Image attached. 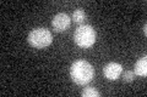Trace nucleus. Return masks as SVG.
Wrapping results in <instances>:
<instances>
[{
	"label": "nucleus",
	"instance_id": "f257e3e1",
	"mask_svg": "<svg viewBox=\"0 0 147 97\" xmlns=\"http://www.w3.org/2000/svg\"><path fill=\"white\" fill-rule=\"evenodd\" d=\"M70 75L74 82L77 85H86L93 79L94 68L92 64L84 59L75 61L70 67Z\"/></svg>",
	"mask_w": 147,
	"mask_h": 97
},
{
	"label": "nucleus",
	"instance_id": "f03ea898",
	"mask_svg": "<svg viewBox=\"0 0 147 97\" xmlns=\"http://www.w3.org/2000/svg\"><path fill=\"white\" fill-rule=\"evenodd\" d=\"M74 41L84 49H88L96 43V30L91 26H80L74 34Z\"/></svg>",
	"mask_w": 147,
	"mask_h": 97
},
{
	"label": "nucleus",
	"instance_id": "7ed1b4c3",
	"mask_svg": "<svg viewBox=\"0 0 147 97\" xmlns=\"http://www.w3.org/2000/svg\"><path fill=\"white\" fill-rule=\"evenodd\" d=\"M53 41V35L47 28H36L28 34V43L34 49H44Z\"/></svg>",
	"mask_w": 147,
	"mask_h": 97
},
{
	"label": "nucleus",
	"instance_id": "20e7f679",
	"mask_svg": "<svg viewBox=\"0 0 147 97\" xmlns=\"http://www.w3.org/2000/svg\"><path fill=\"white\" fill-rule=\"evenodd\" d=\"M70 23H71L70 17H69L66 13L60 12V13H57V15L53 17L52 26L57 32H65L69 27H70Z\"/></svg>",
	"mask_w": 147,
	"mask_h": 97
},
{
	"label": "nucleus",
	"instance_id": "39448f33",
	"mask_svg": "<svg viewBox=\"0 0 147 97\" xmlns=\"http://www.w3.org/2000/svg\"><path fill=\"white\" fill-rule=\"evenodd\" d=\"M103 73L108 80H117L123 73V66L117 62H110L104 67Z\"/></svg>",
	"mask_w": 147,
	"mask_h": 97
},
{
	"label": "nucleus",
	"instance_id": "423d86ee",
	"mask_svg": "<svg viewBox=\"0 0 147 97\" xmlns=\"http://www.w3.org/2000/svg\"><path fill=\"white\" fill-rule=\"evenodd\" d=\"M134 73L137 75H140V77H146L147 75V57L146 56L140 58L139 61L135 63Z\"/></svg>",
	"mask_w": 147,
	"mask_h": 97
},
{
	"label": "nucleus",
	"instance_id": "0eeeda50",
	"mask_svg": "<svg viewBox=\"0 0 147 97\" xmlns=\"http://www.w3.org/2000/svg\"><path fill=\"white\" fill-rule=\"evenodd\" d=\"M72 20L75 21L76 23H81L86 20V13L82 9H77V10L74 11L72 13Z\"/></svg>",
	"mask_w": 147,
	"mask_h": 97
},
{
	"label": "nucleus",
	"instance_id": "6e6552de",
	"mask_svg": "<svg viewBox=\"0 0 147 97\" xmlns=\"http://www.w3.org/2000/svg\"><path fill=\"white\" fill-rule=\"evenodd\" d=\"M81 96L82 97H99L100 94L96 89H93V87H86V89L82 90Z\"/></svg>",
	"mask_w": 147,
	"mask_h": 97
},
{
	"label": "nucleus",
	"instance_id": "1a4fd4ad",
	"mask_svg": "<svg viewBox=\"0 0 147 97\" xmlns=\"http://www.w3.org/2000/svg\"><path fill=\"white\" fill-rule=\"evenodd\" d=\"M123 79L125 80L126 82H130L135 79V73L132 72V71H126L125 73H124V75H123Z\"/></svg>",
	"mask_w": 147,
	"mask_h": 97
},
{
	"label": "nucleus",
	"instance_id": "9d476101",
	"mask_svg": "<svg viewBox=\"0 0 147 97\" xmlns=\"http://www.w3.org/2000/svg\"><path fill=\"white\" fill-rule=\"evenodd\" d=\"M142 30H144V33H145V34H147V26H146V24L144 26V29H142Z\"/></svg>",
	"mask_w": 147,
	"mask_h": 97
}]
</instances>
